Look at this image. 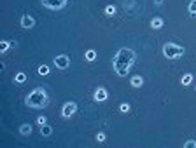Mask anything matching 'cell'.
I'll return each instance as SVG.
<instances>
[{
  "instance_id": "cell-3",
  "label": "cell",
  "mask_w": 196,
  "mask_h": 148,
  "mask_svg": "<svg viewBox=\"0 0 196 148\" xmlns=\"http://www.w3.org/2000/svg\"><path fill=\"white\" fill-rule=\"evenodd\" d=\"M184 47L182 45H177V44H165L163 45V56L165 58H168V59H179L180 56H184Z\"/></svg>"
},
{
  "instance_id": "cell-16",
  "label": "cell",
  "mask_w": 196,
  "mask_h": 148,
  "mask_svg": "<svg viewBox=\"0 0 196 148\" xmlns=\"http://www.w3.org/2000/svg\"><path fill=\"white\" fill-rule=\"evenodd\" d=\"M187 11H189V14H196V0H191L189 7H187Z\"/></svg>"
},
{
  "instance_id": "cell-23",
  "label": "cell",
  "mask_w": 196,
  "mask_h": 148,
  "mask_svg": "<svg viewBox=\"0 0 196 148\" xmlns=\"http://www.w3.org/2000/svg\"><path fill=\"white\" fill-rule=\"evenodd\" d=\"M96 141L98 143H104L105 141V132H98V134H96Z\"/></svg>"
},
{
  "instance_id": "cell-6",
  "label": "cell",
  "mask_w": 196,
  "mask_h": 148,
  "mask_svg": "<svg viewBox=\"0 0 196 148\" xmlns=\"http://www.w3.org/2000/svg\"><path fill=\"white\" fill-rule=\"evenodd\" d=\"M68 64H70V58H68L67 54H60V56H56L55 58V66L58 70H67L68 68Z\"/></svg>"
},
{
  "instance_id": "cell-8",
  "label": "cell",
  "mask_w": 196,
  "mask_h": 148,
  "mask_svg": "<svg viewBox=\"0 0 196 148\" xmlns=\"http://www.w3.org/2000/svg\"><path fill=\"white\" fill-rule=\"evenodd\" d=\"M107 89H105V87H98L96 91H95V96H93V98H95V101H105L107 99Z\"/></svg>"
},
{
  "instance_id": "cell-11",
  "label": "cell",
  "mask_w": 196,
  "mask_h": 148,
  "mask_svg": "<svg viewBox=\"0 0 196 148\" xmlns=\"http://www.w3.org/2000/svg\"><path fill=\"white\" fill-rule=\"evenodd\" d=\"M12 45H16V42H7V40H2L0 42V53H6L9 47H12Z\"/></svg>"
},
{
  "instance_id": "cell-10",
  "label": "cell",
  "mask_w": 196,
  "mask_h": 148,
  "mask_svg": "<svg viewBox=\"0 0 196 148\" xmlns=\"http://www.w3.org/2000/svg\"><path fill=\"white\" fill-rule=\"evenodd\" d=\"M19 132H21L23 136L32 134V126H30V124H21V126H19Z\"/></svg>"
},
{
  "instance_id": "cell-22",
  "label": "cell",
  "mask_w": 196,
  "mask_h": 148,
  "mask_svg": "<svg viewBox=\"0 0 196 148\" xmlns=\"http://www.w3.org/2000/svg\"><path fill=\"white\" fill-rule=\"evenodd\" d=\"M37 124H39V126H44V124H47L46 117H44V115H39V117H37Z\"/></svg>"
},
{
  "instance_id": "cell-19",
  "label": "cell",
  "mask_w": 196,
  "mask_h": 148,
  "mask_svg": "<svg viewBox=\"0 0 196 148\" xmlns=\"http://www.w3.org/2000/svg\"><path fill=\"white\" fill-rule=\"evenodd\" d=\"M119 111H121V113H126V111H130V105H128V103H121Z\"/></svg>"
},
{
  "instance_id": "cell-9",
  "label": "cell",
  "mask_w": 196,
  "mask_h": 148,
  "mask_svg": "<svg viewBox=\"0 0 196 148\" xmlns=\"http://www.w3.org/2000/svg\"><path fill=\"white\" fill-rule=\"evenodd\" d=\"M130 84L133 85V87H142V84H144V79H142L140 75H133L130 80Z\"/></svg>"
},
{
  "instance_id": "cell-2",
  "label": "cell",
  "mask_w": 196,
  "mask_h": 148,
  "mask_svg": "<svg viewBox=\"0 0 196 148\" xmlns=\"http://www.w3.org/2000/svg\"><path fill=\"white\" fill-rule=\"evenodd\" d=\"M27 106L33 108V110H40V108H46L49 105V96L46 92V89L42 87H37V89H33L30 94L27 96Z\"/></svg>"
},
{
  "instance_id": "cell-1",
  "label": "cell",
  "mask_w": 196,
  "mask_h": 148,
  "mask_svg": "<svg viewBox=\"0 0 196 148\" xmlns=\"http://www.w3.org/2000/svg\"><path fill=\"white\" fill-rule=\"evenodd\" d=\"M135 58L137 54L133 49H128V47H121L117 53H116L114 59H112V66H114V72L119 77H126L128 72L131 70L133 63H135Z\"/></svg>"
},
{
  "instance_id": "cell-14",
  "label": "cell",
  "mask_w": 196,
  "mask_h": 148,
  "mask_svg": "<svg viewBox=\"0 0 196 148\" xmlns=\"http://www.w3.org/2000/svg\"><path fill=\"white\" fill-rule=\"evenodd\" d=\"M84 58H86V61H95V59H96V53H95L93 49H89V51H86V56H84Z\"/></svg>"
},
{
  "instance_id": "cell-21",
  "label": "cell",
  "mask_w": 196,
  "mask_h": 148,
  "mask_svg": "<svg viewBox=\"0 0 196 148\" xmlns=\"http://www.w3.org/2000/svg\"><path fill=\"white\" fill-rule=\"evenodd\" d=\"M184 148H196V141H193V139L186 141V143H184Z\"/></svg>"
},
{
  "instance_id": "cell-17",
  "label": "cell",
  "mask_w": 196,
  "mask_h": 148,
  "mask_svg": "<svg viewBox=\"0 0 196 148\" xmlns=\"http://www.w3.org/2000/svg\"><path fill=\"white\" fill-rule=\"evenodd\" d=\"M18 82V84H23V82H25V80H27V75L25 73H16V79H14Z\"/></svg>"
},
{
  "instance_id": "cell-5",
  "label": "cell",
  "mask_w": 196,
  "mask_h": 148,
  "mask_svg": "<svg viewBox=\"0 0 196 148\" xmlns=\"http://www.w3.org/2000/svg\"><path fill=\"white\" fill-rule=\"evenodd\" d=\"M76 111H77V105H76V103H74V101H67L65 105H63V108H61V115L65 117V119H70Z\"/></svg>"
},
{
  "instance_id": "cell-13",
  "label": "cell",
  "mask_w": 196,
  "mask_h": 148,
  "mask_svg": "<svg viewBox=\"0 0 196 148\" xmlns=\"http://www.w3.org/2000/svg\"><path fill=\"white\" fill-rule=\"evenodd\" d=\"M51 132H53L51 126H47V124H44V126H40V134H42V136H51Z\"/></svg>"
},
{
  "instance_id": "cell-15",
  "label": "cell",
  "mask_w": 196,
  "mask_h": 148,
  "mask_svg": "<svg viewBox=\"0 0 196 148\" xmlns=\"http://www.w3.org/2000/svg\"><path fill=\"white\" fill-rule=\"evenodd\" d=\"M191 80H193V75H191V73L184 75V77H182V85H189Z\"/></svg>"
},
{
  "instance_id": "cell-18",
  "label": "cell",
  "mask_w": 196,
  "mask_h": 148,
  "mask_svg": "<svg viewBox=\"0 0 196 148\" xmlns=\"http://www.w3.org/2000/svg\"><path fill=\"white\" fill-rule=\"evenodd\" d=\"M47 73H49V68L46 64H40L39 66V75H47Z\"/></svg>"
},
{
  "instance_id": "cell-20",
  "label": "cell",
  "mask_w": 196,
  "mask_h": 148,
  "mask_svg": "<svg viewBox=\"0 0 196 148\" xmlns=\"http://www.w3.org/2000/svg\"><path fill=\"white\" fill-rule=\"evenodd\" d=\"M105 14H109V16L110 14H116V7L114 6H107L105 7Z\"/></svg>"
},
{
  "instance_id": "cell-4",
  "label": "cell",
  "mask_w": 196,
  "mask_h": 148,
  "mask_svg": "<svg viewBox=\"0 0 196 148\" xmlns=\"http://www.w3.org/2000/svg\"><path fill=\"white\" fill-rule=\"evenodd\" d=\"M42 6L51 11H61L67 6V0H42Z\"/></svg>"
},
{
  "instance_id": "cell-12",
  "label": "cell",
  "mask_w": 196,
  "mask_h": 148,
  "mask_svg": "<svg viewBox=\"0 0 196 148\" xmlns=\"http://www.w3.org/2000/svg\"><path fill=\"white\" fill-rule=\"evenodd\" d=\"M151 26H153L154 30H159V28L163 26V19H161V18H154L153 21H151Z\"/></svg>"
},
{
  "instance_id": "cell-7",
  "label": "cell",
  "mask_w": 196,
  "mask_h": 148,
  "mask_svg": "<svg viewBox=\"0 0 196 148\" xmlns=\"http://www.w3.org/2000/svg\"><path fill=\"white\" fill-rule=\"evenodd\" d=\"M33 25H35V19H33L32 16H28V14L21 16V28H25V30H30V28H33Z\"/></svg>"
}]
</instances>
